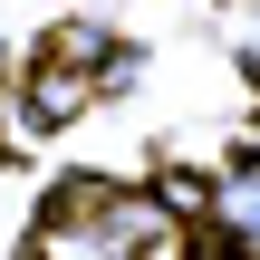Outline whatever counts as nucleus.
Returning <instances> with one entry per match:
<instances>
[{"label":"nucleus","mask_w":260,"mask_h":260,"mask_svg":"<svg viewBox=\"0 0 260 260\" xmlns=\"http://www.w3.org/2000/svg\"><path fill=\"white\" fill-rule=\"evenodd\" d=\"M39 106H29V125H68V116H87V96H96V77H77V68H39V87H29Z\"/></svg>","instance_id":"f257e3e1"}]
</instances>
